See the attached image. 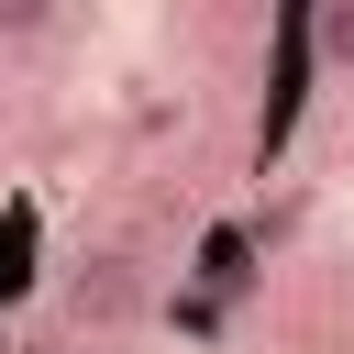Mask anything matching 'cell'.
<instances>
[{
	"label": "cell",
	"mask_w": 354,
	"mask_h": 354,
	"mask_svg": "<svg viewBox=\"0 0 354 354\" xmlns=\"http://www.w3.org/2000/svg\"><path fill=\"white\" fill-rule=\"evenodd\" d=\"M299 55H321V66H354V0H321V11L299 22Z\"/></svg>",
	"instance_id": "6da1fadb"
},
{
	"label": "cell",
	"mask_w": 354,
	"mask_h": 354,
	"mask_svg": "<svg viewBox=\"0 0 354 354\" xmlns=\"http://www.w3.org/2000/svg\"><path fill=\"white\" fill-rule=\"evenodd\" d=\"M243 277H254V266H243V232H232V221H221V232H210V243H199V288H210V299H232V288H243Z\"/></svg>",
	"instance_id": "7a4b0ae2"
}]
</instances>
